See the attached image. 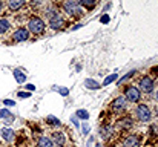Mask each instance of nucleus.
I'll use <instances>...</instances> for the list:
<instances>
[{"label": "nucleus", "instance_id": "obj_4", "mask_svg": "<svg viewBox=\"0 0 158 147\" xmlns=\"http://www.w3.org/2000/svg\"><path fill=\"white\" fill-rule=\"evenodd\" d=\"M137 118H138L141 123H148V121L152 118L151 109H149L148 106H144V104H140V106L137 107Z\"/></svg>", "mask_w": 158, "mask_h": 147}, {"label": "nucleus", "instance_id": "obj_7", "mask_svg": "<svg viewBox=\"0 0 158 147\" xmlns=\"http://www.w3.org/2000/svg\"><path fill=\"white\" fill-rule=\"evenodd\" d=\"M140 143H141V138L138 135H129L123 141L121 147H140Z\"/></svg>", "mask_w": 158, "mask_h": 147}, {"label": "nucleus", "instance_id": "obj_19", "mask_svg": "<svg viewBox=\"0 0 158 147\" xmlns=\"http://www.w3.org/2000/svg\"><path fill=\"white\" fill-rule=\"evenodd\" d=\"M14 77H15L17 83H25V80H26L25 74H23V72H22L20 69H15V71H14Z\"/></svg>", "mask_w": 158, "mask_h": 147}, {"label": "nucleus", "instance_id": "obj_21", "mask_svg": "<svg viewBox=\"0 0 158 147\" xmlns=\"http://www.w3.org/2000/svg\"><path fill=\"white\" fill-rule=\"evenodd\" d=\"M117 78H118V74H112V75L106 77V78H105V81H103V86H107V84L114 83V81H115Z\"/></svg>", "mask_w": 158, "mask_h": 147}, {"label": "nucleus", "instance_id": "obj_6", "mask_svg": "<svg viewBox=\"0 0 158 147\" xmlns=\"http://www.w3.org/2000/svg\"><path fill=\"white\" fill-rule=\"evenodd\" d=\"M138 84H140V91H143L144 94H151L154 91V80L151 77H143Z\"/></svg>", "mask_w": 158, "mask_h": 147}, {"label": "nucleus", "instance_id": "obj_9", "mask_svg": "<svg viewBox=\"0 0 158 147\" xmlns=\"http://www.w3.org/2000/svg\"><path fill=\"white\" fill-rule=\"evenodd\" d=\"M28 37H29V31L25 29V28H20V29H17L12 34V40L14 42H25V40H28Z\"/></svg>", "mask_w": 158, "mask_h": 147}, {"label": "nucleus", "instance_id": "obj_32", "mask_svg": "<svg viewBox=\"0 0 158 147\" xmlns=\"http://www.w3.org/2000/svg\"><path fill=\"white\" fill-rule=\"evenodd\" d=\"M68 92H69V91H68L66 88H63V89H60V94H61V95H68Z\"/></svg>", "mask_w": 158, "mask_h": 147}, {"label": "nucleus", "instance_id": "obj_11", "mask_svg": "<svg viewBox=\"0 0 158 147\" xmlns=\"http://www.w3.org/2000/svg\"><path fill=\"white\" fill-rule=\"evenodd\" d=\"M132 124H134V121H132V118H131V116H126V118L118 120V127H120L121 130L131 129V127H132Z\"/></svg>", "mask_w": 158, "mask_h": 147}, {"label": "nucleus", "instance_id": "obj_20", "mask_svg": "<svg viewBox=\"0 0 158 147\" xmlns=\"http://www.w3.org/2000/svg\"><path fill=\"white\" fill-rule=\"evenodd\" d=\"M95 2H97V0H77V3H78L80 6L83 5L85 8H92V6L95 5Z\"/></svg>", "mask_w": 158, "mask_h": 147}, {"label": "nucleus", "instance_id": "obj_35", "mask_svg": "<svg viewBox=\"0 0 158 147\" xmlns=\"http://www.w3.org/2000/svg\"><path fill=\"white\" fill-rule=\"evenodd\" d=\"M155 98H157V101H158V91H157V95H155Z\"/></svg>", "mask_w": 158, "mask_h": 147}, {"label": "nucleus", "instance_id": "obj_33", "mask_svg": "<svg viewBox=\"0 0 158 147\" xmlns=\"http://www.w3.org/2000/svg\"><path fill=\"white\" fill-rule=\"evenodd\" d=\"M72 123H74V126H75V127H78V121H77V118H75V116L72 118Z\"/></svg>", "mask_w": 158, "mask_h": 147}, {"label": "nucleus", "instance_id": "obj_10", "mask_svg": "<svg viewBox=\"0 0 158 147\" xmlns=\"http://www.w3.org/2000/svg\"><path fill=\"white\" fill-rule=\"evenodd\" d=\"M51 140H52L54 144H57V147H63L66 144V137H64V133H61V132H54Z\"/></svg>", "mask_w": 158, "mask_h": 147}, {"label": "nucleus", "instance_id": "obj_5", "mask_svg": "<svg viewBox=\"0 0 158 147\" xmlns=\"http://www.w3.org/2000/svg\"><path fill=\"white\" fill-rule=\"evenodd\" d=\"M126 104H127V100H126V98L124 97H117L114 101H112L110 109H112V112L120 113V112H123V110L126 109Z\"/></svg>", "mask_w": 158, "mask_h": 147}, {"label": "nucleus", "instance_id": "obj_28", "mask_svg": "<svg viewBox=\"0 0 158 147\" xmlns=\"http://www.w3.org/2000/svg\"><path fill=\"white\" fill-rule=\"evenodd\" d=\"M19 97L20 98H28L29 97V92H19Z\"/></svg>", "mask_w": 158, "mask_h": 147}, {"label": "nucleus", "instance_id": "obj_13", "mask_svg": "<svg viewBox=\"0 0 158 147\" xmlns=\"http://www.w3.org/2000/svg\"><path fill=\"white\" fill-rule=\"evenodd\" d=\"M37 147H54V143L48 137H40L37 141Z\"/></svg>", "mask_w": 158, "mask_h": 147}, {"label": "nucleus", "instance_id": "obj_36", "mask_svg": "<svg viewBox=\"0 0 158 147\" xmlns=\"http://www.w3.org/2000/svg\"><path fill=\"white\" fill-rule=\"evenodd\" d=\"M95 147H103V146H102V144H97V146H95Z\"/></svg>", "mask_w": 158, "mask_h": 147}, {"label": "nucleus", "instance_id": "obj_22", "mask_svg": "<svg viewBox=\"0 0 158 147\" xmlns=\"http://www.w3.org/2000/svg\"><path fill=\"white\" fill-rule=\"evenodd\" d=\"M77 118H80V120H88V118H89V113H88L85 109H80V110H77Z\"/></svg>", "mask_w": 158, "mask_h": 147}, {"label": "nucleus", "instance_id": "obj_34", "mask_svg": "<svg viewBox=\"0 0 158 147\" xmlns=\"http://www.w3.org/2000/svg\"><path fill=\"white\" fill-rule=\"evenodd\" d=\"M2 11H3V2L0 0V12H2Z\"/></svg>", "mask_w": 158, "mask_h": 147}, {"label": "nucleus", "instance_id": "obj_25", "mask_svg": "<svg viewBox=\"0 0 158 147\" xmlns=\"http://www.w3.org/2000/svg\"><path fill=\"white\" fill-rule=\"evenodd\" d=\"M88 132H89V124L88 123H83V126H81V135H88Z\"/></svg>", "mask_w": 158, "mask_h": 147}, {"label": "nucleus", "instance_id": "obj_8", "mask_svg": "<svg viewBox=\"0 0 158 147\" xmlns=\"http://www.w3.org/2000/svg\"><path fill=\"white\" fill-rule=\"evenodd\" d=\"M64 25H66V22H64V18H63L61 15H57V17H54V18L49 20V26L52 28L54 31H60V29H63Z\"/></svg>", "mask_w": 158, "mask_h": 147}, {"label": "nucleus", "instance_id": "obj_14", "mask_svg": "<svg viewBox=\"0 0 158 147\" xmlns=\"http://www.w3.org/2000/svg\"><path fill=\"white\" fill-rule=\"evenodd\" d=\"M0 133H2L3 140H5V141H8V143H11V141L14 140V132H12L11 129H8V127L2 129V130H0Z\"/></svg>", "mask_w": 158, "mask_h": 147}, {"label": "nucleus", "instance_id": "obj_27", "mask_svg": "<svg viewBox=\"0 0 158 147\" xmlns=\"http://www.w3.org/2000/svg\"><path fill=\"white\" fill-rule=\"evenodd\" d=\"M134 74H135V71H131V72H129L127 75H124V77H123V78H121V80H120L118 83H124V81H126V80H129V78H131V77H132Z\"/></svg>", "mask_w": 158, "mask_h": 147}, {"label": "nucleus", "instance_id": "obj_17", "mask_svg": "<svg viewBox=\"0 0 158 147\" xmlns=\"http://www.w3.org/2000/svg\"><path fill=\"white\" fill-rule=\"evenodd\" d=\"M57 15H60L58 14V8H55V6H49L48 9H46V17L51 20L54 17H57Z\"/></svg>", "mask_w": 158, "mask_h": 147}, {"label": "nucleus", "instance_id": "obj_18", "mask_svg": "<svg viewBox=\"0 0 158 147\" xmlns=\"http://www.w3.org/2000/svg\"><path fill=\"white\" fill-rule=\"evenodd\" d=\"M85 86H86L88 89H100V88H102V86H100L95 80H91V78L85 80Z\"/></svg>", "mask_w": 158, "mask_h": 147}, {"label": "nucleus", "instance_id": "obj_1", "mask_svg": "<svg viewBox=\"0 0 158 147\" xmlns=\"http://www.w3.org/2000/svg\"><path fill=\"white\" fill-rule=\"evenodd\" d=\"M63 9L69 17H81L83 15V9L81 6L77 3V0H64L63 3Z\"/></svg>", "mask_w": 158, "mask_h": 147}, {"label": "nucleus", "instance_id": "obj_29", "mask_svg": "<svg viewBox=\"0 0 158 147\" xmlns=\"http://www.w3.org/2000/svg\"><path fill=\"white\" fill-rule=\"evenodd\" d=\"M3 103H5L6 106H14V104H15V103H14V101H11V100H5Z\"/></svg>", "mask_w": 158, "mask_h": 147}, {"label": "nucleus", "instance_id": "obj_3", "mask_svg": "<svg viewBox=\"0 0 158 147\" xmlns=\"http://www.w3.org/2000/svg\"><path fill=\"white\" fill-rule=\"evenodd\" d=\"M140 97H141V91L135 86H127L126 91H124V98L131 103H138L140 101Z\"/></svg>", "mask_w": 158, "mask_h": 147}, {"label": "nucleus", "instance_id": "obj_16", "mask_svg": "<svg viewBox=\"0 0 158 147\" xmlns=\"http://www.w3.org/2000/svg\"><path fill=\"white\" fill-rule=\"evenodd\" d=\"M110 133H112V127L110 126H102L100 127V135H102V138H109L110 137Z\"/></svg>", "mask_w": 158, "mask_h": 147}, {"label": "nucleus", "instance_id": "obj_23", "mask_svg": "<svg viewBox=\"0 0 158 147\" xmlns=\"http://www.w3.org/2000/svg\"><path fill=\"white\" fill-rule=\"evenodd\" d=\"M46 121H48V124H51V126H60L61 123H60V120L58 118H55V116H48L46 118Z\"/></svg>", "mask_w": 158, "mask_h": 147}, {"label": "nucleus", "instance_id": "obj_15", "mask_svg": "<svg viewBox=\"0 0 158 147\" xmlns=\"http://www.w3.org/2000/svg\"><path fill=\"white\" fill-rule=\"evenodd\" d=\"M11 28V23L8 18H0V34H5Z\"/></svg>", "mask_w": 158, "mask_h": 147}, {"label": "nucleus", "instance_id": "obj_30", "mask_svg": "<svg viewBox=\"0 0 158 147\" xmlns=\"http://www.w3.org/2000/svg\"><path fill=\"white\" fill-rule=\"evenodd\" d=\"M100 20H102V23H107V22H109V15H103Z\"/></svg>", "mask_w": 158, "mask_h": 147}, {"label": "nucleus", "instance_id": "obj_31", "mask_svg": "<svg viewBox=\"0 0 158 147\" xmlns=\"http://www.w3.org/2000/svg\"><path fill=\"white\" fill-rule=\"evenodd\" d=\"M26 89L28 91H35V86L34 84H26Z\"/></svg>", "mask_w": 158, "mask_h": 147}, {"label": "nucleus", "instance_id": "obj_2", "mask_svg": "<svg viewBox=\"0 0 158 147\" xmlns=\"http://www.w3.org/2000/svg\"><path fill=\"white\" fill-rule=\"evenodd\" d=\"M45 28H46V25L40 17H31L28 22V31L32 34H43Z\"/></svg>", "mask_w": 158, "mask_h": 147}, {"label": "nucleus", "instance_id": "obj_24", "mask_svg": "<svg viewBox=\"0 0 158 147\" xmlns=\"http://www.w3.org/2000/svg\"><path fill=\"white\" fill-rule=\"evenodd\" d=\"M0 118H6V120L9 118V120H14V116L11 115V112L6 110V109H5V110H0Z\"/></svg>", "mask_w": 158, "mask_h": 147}, {"label": "nucleus", "instance_id": "obj_12", "mask_svg": "<svg viewBox=\"0 0 158 147\" xmlns=\"http://www.w3.org/2000/svg\"><path fill=\"white\" fill-rule=\"evenodd\" d=\"M25 2L26 0H8V8L11 11H19L20 8L25 6Z\"/></svg>", "mask_w": 158, "mask_h": 147}, {"label": "nucleus", "instance_id": "obj_26", "mask_svg": "<svg viewBox=\"0 0 158 147\" xmlns=\"http://www.w3.org/2000/svg\"><path fill=\"white\" fill-rule=\"evenodd\" d=\"M29 3H31V6H34V8H39V6H42L43 0H29Z\"/></svg>", "mask_w": 158, "mask_h": 147}]
</instances>
